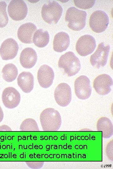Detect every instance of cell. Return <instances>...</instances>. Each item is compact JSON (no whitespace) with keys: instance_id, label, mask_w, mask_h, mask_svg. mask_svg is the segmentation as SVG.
Returning a JSON list of instances; mask_svg holds the SVG:
<instances>
[{"instance_id":"20","label":"cell","mask_w":113,"mask_h":169,"mask_svg":"<svg viewBox=\"0 0 113 169\" xmlns=\"http://www.w3.org/2000/svg\"><path fill=\"white\" fill-rule=\"evenodd\" d=\"M49 39V34L48 31L42 29H39L34 33L33 41L36 46L43 48L48 44Z\"/></svg>"},{"instance_id":"21","label":"cell","mask_w":113,"mask_h":169,"mask_svg":"<svg viewBox=\"0 0 113 169\" xmlns=\"http://www.w3.org/2000/svg\"><path fill=\"white\" fill-rule=\"evenodd\" d=\"M2 72L3 79L7 82H11L16 79L18 74V70L14 64L9 63L3 67Z\"/></svg>"},{"instance_id":"5","label":"cell","mask_w":113,"mask_h":169,"mask_svg":"<svg viewBox=\"0 0 113 169\" xmlns=\"http://www.w3.org/2000/svg\"><path fill=\"white\" fill-rule=\"evenodd\" d=\"M109 23V17L102 10H98L94 12L89 19L90 28L92 31L96 33H100L105 31Z\"/></svg>"},{"instance_id":"3","label":"cell","mask_w":113,"mask_h":169,"mask_svg":"<svg viewBox=\"0 0 113 169\" xmlns=\"http://www.w3.org/2000/svg\"><path fill=\"white\" fill-rule=\"evenodd\" d=\"M86 12L79 10L74 7H71L67 10L65 20L68 22V27L74 31L82 29L86 25Z\"/></svg>"},{"instance_id":"6","label":"cell","mask_w":113,"mask_h":169,"mask_svg":"<svg viewBox=\"0 0 113 169\" xmlns=\"http://www.w3.org/2000/svg\"><path fill=\"white\" fill-rule=\"evenodd\" d=\"M110 50V46L104 45L103 42L99 44L95 52L90 59L91 64L93 66L99 69L106 64Z\"/></svg>"},{"instance_id":"11","label":"cell","mask_w":113,"mask_h":169,"mask_svg":"<svg viewBox=\"0 0 113 169\" xmlns=\"http://www.w3.org/2000/svg\"><path fill=\"white\" fill-rule=\"evenodd\" d=\"M19 45L17 42L13 38H8L1 44L0 54L3 60L13 59L17 55Z\"/></svg>"},{"instance_id":"8","label":"cell","mask_w":113,"mask_h":169,"mask_svg":"<svg viewBox=\"0 0 113 169\" xmlns=\"http://www.w3.org/2000/svg\"><path fill=\"white\" fill-rule=\"evenodd\" d=\"M96 46L95 38L92 36L86 34L80 37L76 45L77 52L80 56H85L91 54Z\"/></svg>"},{"instance_id":"25","label":"cell","mask_w":113,"mask_h":169,"mask_svg":"<svg viewBox=\"0 0 113 169\" xmlns=\"http://www.w3.org/2000/svg\"><path fill=\"white\" fill-rule=\"evenodd\" d=\"M106 153L108 158L113 161V140L110 141L107 144L106 148Z\"/></svg>"},{"instance_id":"24","label":"cell","mask_w":113,"mask_h":169,"mask_svg":"<svg viewBox=\"0 0 113 169\" xmlns=\"http://www.w3.org/2000/svg\"><path fill=\"white\" fill-rule=\"evenodd\" d=\"M95 0H74L75 5L79 8L83 9H88L91 8L94 5Z\"/></svg>"},{"instance_id":"10","label":"cell","mask_w":113,"mask_h":169,"mask_svg":"<svg viewBox=\"0 0 113 169\" xmlns=\"http://www.w3.org/2000/svg\"><path fill=\"white\" fill-rule=\"evenodd\" d=\"M54 96L56 103L62 107H65L72 100L71 88L67 84L62 83L59 84L54 92Z\"/></svg>"},{"instance_id":"17","label":"cell","mask_w":113,"mask_h":169,"mask_svg":"<svg viewBox=\"0 0 113 169\" xmlns=\"http://www.w3.org/2000/svg\"><path fill=\"white\" fill-rule=\"evenodd\" d=\"M17 83L24 92L30 93L34 87L33 76L30 72L23 71L19 74L17 78Z\"/></svg>"},{"instance_id":"4","label":"cell","mask_w":113,"mask_h":169,"mask_svg":"<svg viewBox=\"0 0 113 169\" xmlns=\"http://www.w3.org/2000/svg\"><path fill=\"white\" fill-rule=\"evenodd\" d=\"M63 9L56 1H49L42 7L41 14L43 19L47 23L56 24L62 16Z\"/></svg>"},{"instance_id":"26","label":"cell","mask_w":113,"mask_h":169,"mask_svg":"<svg viewBox=\"0 0 113 169\" xmlns=\"http://www.w3.org/2000/svg\"><path fill=\"white\" fill-rule=\"evenodd\" d=\"M27 165L32 169H40L42 167L44 164L43 161H27L26 162Z\"/></svg>"},{"instance_id":"19","label":"cell","mask_w":113,"mask_h":169,"mask_svg":"<svg viewBox=\"0 0 113 169\" xmlns=\"http://www.w3.org/2000/svg\"><path fill=\"white\" fill-rule=\"evenodd\" d=\"M96 128L97 131H102V137L104 138H109L113 134V124L107 117L99 118L97 122Z\"/></svg>"},{"instance_id":"14","label":"cell","mask_w":113,"mask_h":169,"mask_svg":"<svg viewBox=\"0 0 113 169\" xmlns=\"http://www.w3.org/2000/svg\"><path fill=\"white\" fill-rule=\"evenodd\" d=\"M54 73L51 68L46 64L40 67L37 73V79L42 87L47 88L50 87L53 82Z\"/></svg>"},{"instance_id":"23","label":"cell","mask_w":113,"mask_h":169,"mask_svg":"<svg viewBox=\"0 0 113 169\" xmlns=\"http://www.w3.org/2000/svg\"><path fill=\"white\" fill-rule=\"evenodd\" d=\"M7 6L5 2H0V28L5 27L8 22V18L6 11Z\"/></svg>"},{"instance_id":"1","label":"cell","mask_w":113,"mask_h":169,"mask_svg":"<svg viewBox=\"0 0 113 169\" xmlns=\"http://www.w3.org/2000/svg\"><path fill=\"white\" fill-rule=\"evenodd\" d=\"M42 129L44 131H57L60 129L62 119L59 112L54 108L44 110L40 117Z\"/></svg>"},{"instance_id":"28","label":"cell","mask_w":113,"mask_h":169,"mask_svg":"<svg viewBox=\"0 0 113 169\" xmlns=\"http://www.w3.org/2000/svg\"><path fill=\"white\" fill-rule=\"evenodd\" d=\"M3 113L2 108L0 106V122L3 120Z\"/></svg>"},{"instance_id":"15","label":"cell","mask_w":113,"mask_h":169,"mask_svg":"<svg viewBox=\"0 0 113 169\" xmlns=\"http://www.w3.org/2000/svg\"><path fill=\"white\" fill-rule=\"evenodd\" d=\"M37 30V27L33 23H27L22 24L19 28L17 32L18 38L25 44L33 43V35Z\"/></svg>"},{"instance_id":"7","label":"cell","mask_w":113,"mask_h":169,"mask_svg":"<svg viewBox=\"0 0 113 169\" xmlns=\"http://www.w3.org/2000/svg\"><path fill=\"white\" fill-rule=\"evenodd\" d=\"M8 11L12 19L15 21H20L24 19L26 17L28 8L24 1L13 0L8 5Z\"/></svg>"},{"instance_id":"13","label":"cell","mask_w":113,"mask_h":169,"mask_svg":"<svg viewBox=\"0 0 113 169\" xmlns=\"http://www.w3.org/2000/svg\"><path fill=\"white\" fill-rule=\"evenodd\" d=\"M2 98L5 107L9 109H13L19 105L20 95L18 91L14 88L8 87L4 90Z\"/></svg>"},{"instance_id":"9","label":"cell","mask_w":113,"mask_h":169,"mask_svg":"<svg viewBox=\"0 0 113 169\" xmlns=\"http://www.w3.org/2000/svg\"><path fill=\"white\" fill-rule=\"evenodd\" d=\"M75 92L77 97L81 100H86L90 96L92 88L89 79L85 75L77 78L74 83Z\"/></svg>"},{"instance_id":"18","label":"cell","mask_w":113,"mask_h":169,"mask_svg":"<svg viewBox=\"0 0 113 169\" xmlns=\"http://www.w3.org/2000/svg\"><path fill=\"white\" fill-rule=\"evenodd\" d=\"M70 43L68 34L64 32L57 33L54 36L53 41L54 50L58 52L65 51L69 47Z\"/></svg>"},{"instance_id":"12","label":"cell","mask_w":113,"mask_h":169,"mask_svg":"<svg viewBox=\"0 0 113 169\" xmlns=\"http://www.w3.org/2000/svg\"><path fill=\"white\" fill-rule=\"evenodd\" d=\"M113 80L108 74H103L98 76L94 80L93 86L96 92L100 95H105L111 90Z\"/></svg>"},{"instance_id":"27","label":"cell","mask_w":113,"mask_h":169,"mask_svg":"<svg viewBox=\"0 0 113 169\" xmlns=\"http://www.w3.org/2000/svg\"><path fill=\"white\" fill-rule=\"evenodd\" d=\"M11 129L6 125H3L0 126V131H11Z\"/></svg>"},{"instance_id":"2","label":"cell","mask_w":113,"mask_h":169,"mask_svg":"<svg viewBox=\"0 0 113 169\" xmlns=\"http://www.w3.org/2000/svg\"><path fill=\"white\" fill-rule=\"evenodd\" d=\"M58 66L60 69H63L64 74L69 77L78 73L81 67L79 59L71 51L67 52L61 56L59 59Z\"/></svg>"},{"instance_id":"22","label":"cell","mask_w":113,"mask_h":169,"mask_svg":"<svg viewBox=\"0 0 113 169\" xmlns=\"http://www.w3.org/2000/svg\"><path fill=\"white\" fill-rule=\"evenodd\" d=\"M21 131H39L37 122L32 118H27L22 122L19 128Z\"/></svg>"},{"instance_id":"16","label":"cell","mask_w":113,"mask_h":169,"mask_svg":"<svg viewBox=\"0 0 113 169\" xmlns=\"http://www.w3.org/2000/svg\"><path fill=\"white\" fill-rule=\"evenodd\" d=\"M37 59L36 51L33 48L27 47L22 51L19 57L21 65L24 68L30 69L35 64Z\"/></svg>"}]
</instances>
